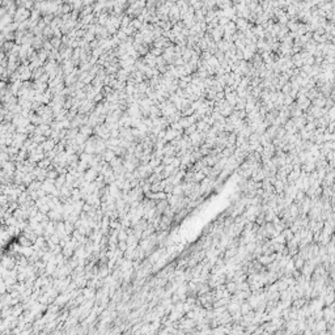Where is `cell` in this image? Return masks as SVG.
Listing matches in <instances>:
<instances>
[{"instance_id": "1", "label": "cell", "mask_w": 335, "mask_h": 335, "mask_svg": "<svg viewBox=\"0 0 335 335\" xmlns=\"http://www.w3.org/2000/svg\"><path fill=\"white\" fill-rule=\"evenodd\" d=\"M296 264H297V267H301V266H302V261L301 259L297 261V263H296Z\"/></svg>"}]
</instances>
